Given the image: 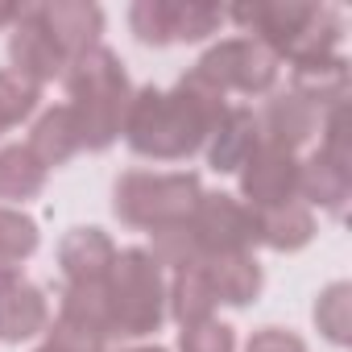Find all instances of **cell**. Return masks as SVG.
Listing matches in <instances>:
<instances>
[{
	"label": "cell",
	"mask_w": 352,
	"mask_h": 352,
	"mask_svg": "<svg viewBox=\"0 0 352 352\" xmlns=\"http://www.w3.org/2000/svg\"><path fill=\"white\" fill-rule=\"evenodd\" d=\"M216 290L208 278V261H191L183 270H174L166 282V315L179 327H195L204 319H216Z\"/></svg>",
	"instance_id": "5bb4252c"
},
{
	"label": "cell",
	"mask_w": 352,
	"mask_h": 352,
	"mask_svg": "<svg viewBox=\"0 0 352 352\" xmlns=\"http://www.w3.org/2000/svg\"><path fill=\"white\" fill-rule=\"evenodd\" d=\"M224 100L228 96H220L216 87H208L204 79H195L191 71L174 83L170 91H162L153 83L133 87V100L124 108L120 137L141 157H153V162H187L191 153H199L208 145V133L228 112Z\"/></svg>",
	"instance_id": "6da1fadb"
},
{
	"label": "cell",
	"mask_w": 352,
	"mask_h": 352,
	"mask_svg": "<svg viewBox=\"0 0 352 352\" xmlns=\"http://www.w3.org/2000/svg\"><path fill=\"white\" fill-rule=\"evenodd\" d=\"M208 278H212L216 302H228V307H249V302L261 294V286H265L261 261H257L253 253L208 257Z\"/></svg>",
	"instance_id": "e0dca14e"
},
{
	"label": "cell",
	"mask_w": 352,
	"mask_h": 352,
	"mask_svg": "<svg viewBox=\"0 0 352 352\" xmlns=\"http://www.w3.org/2000/svg\"><path fill=\"white\" fill-rule=\"evenodd\" d=\"M46 344H50L54 352H108V340H104V336H96V331H87V327H75V323H67V319H54V323L46 327Z\"/></svg>",
	"instance_id": "f1b7e54d"
},
{
	"label": "cell",
	"mask_w": 352,
	"mask_h": 352,
	"mask_svg": "<svg viewBox=\"0 0 352 352\" xmlns=\"http://www.w3.org/2000/svg\"><path fill=\"white\" fill-rule=\"evenodd\" d=\"M290 91H298L319 116L336 104L348 100V58L344 54H331V58H319V63H302L294 67V83Z\"/></svg>",
	"instance_id": "d6986e66"
},
{
	"label": "cell",
	"mask_w": 352,
	"mask_h": 352,
	"mask_svg": "<svg viewBox=\"0 0 352 352\" xmlns=\"http://www.w3.org/2000/svg\"><path fill=\"white\" fill-rule=\"evenodd\" d=\"M116 261V245L104 228H71L58 241V270L67 286H91L104 282Z\"/></svg>",
	"instance_id": "8fae6325"
},
{
	"label": "cell",
	"mask_w": 352,
	"mask_h": 352,
	"mask_svg": "<svg viewBox=\"0 0 352 352\" xmlns=\"http://www.w3.org/2000/svg\"><path fill=\"white\" fill-rule=\"evenodd\" d=\"M42 228L21 208H0V265H21L38 253Z\"/></svg>",
	"instance_id": "cb8c5ba5"
},
{
	"label": "cell",
	"mask_w": 352,
	"mask_h": 352,
	"mask_svg": "<svg viewBox=\"0 0 352 352\" xmlns=\"http://www.w3.org/2000/svg\"><path fill=\"white\" fill-rule=\"evenodd\" d=\"M179 352H236V331L220 319H204L179 331Z\"/></svg>",
	"instance_id": "83f0119b"
},
{
	"label": "cell",
	"mask_w": 352,
	"mask_h": 352,
	"mask_svg": "<svg viewBox=\"0 0 352 352\" xmlns=\"http://www.w3.org/2000/svg\"><path fill=\"white\" fill-rule=\"evenodd\" d=\"M17 17H21V5H0V30H5V25L13 30V21H17Z\"/></svg>",
	"instance_id": "4dcf8cb0"
},
{
	"label": "cell",
	"mask_w": 352,
	"mask_h": 352,
	"mask_svg": "<svg viewBox=\"0 0 352 352\" xmlns=\"http://www.w3.org/2000/svg\"><path fill=\"white\" fill-rule=\"evenodd\" d=\"M199 257H224V253H253L257 249V212L245 208L236 195L204 191L191 224H187Z\"/></svg>",
	"instance_id": "8992f818"
},
{
	"label": "cell",
	"mask_w": 352,
	"mask_h": 352,
	"mask_svg": "<svg viewBox=\"0 0 352 352\" xmlns=\"http://www.w3.org/2000/svg\"><path fill=\"white\" fill-rule=\"evenodd\" d=\"M63 83H67V96H71L67 108L75 116L79 145L91 149V153H104L120 137L124 108L133 100V83H129V71H124L120 54L100 42L87 54L67 63Z\"/></svg>",
	"instance_id": "7a4b0ae2"
},
{
	"label": "cell",
	"mask_w": 352,
	"mask_h": 352,
	"mask_svg": "<svg viewBox=\"0 0 352 352\" xmlns=\"http://www.w3.org/2000/svg\"><path fill=\"white\" fill-rule=\"evenodd\" d=\"M25 149L42 162V170H46V174H50V170H58V166H67V162L83 149V145H79V129H75L71 108H67V104L46 108V112L34 120Z\"/></svg>",
	"instance_id": "2e32d148"
},
{
	"label": "cell",
	"mask_w": 352,
	"mask_h": 352,
	"mask_svg": "<svg viewBox=\"0 0 352 352\" xmlns=\"http://www.w3.org/2000/svg\"><path fill=\"white\" fill-rule=\"evenodd\" d=\"M224 25V9L212 0H170V42H204Z\"/></svg>",
	"instance_id": "603a6c76"
},
{
	"label": "cell",
	"mask_w": 352,
	"mask_h": 352,
	"mask_svg": "<svg viewBox=\"0 0 352 352\" xmlns=\"http://www.w3.org/2000/svg\"><path fill=\"white\" fill-rule=\"evenodd\" d=\"M315 241V212L307 204H282L270 212H257V245L274 253H298Z\"/></svg>",
	"instance_id": "ac0fdd59"
},
{
	"label": "cell",
	"mask_w": 352,
	"mask_h": 352,
	"mask_svg": "<svg viewBox=\"0 0 352 352\" xmlns=\"http://www.w3.org/2000/svg\"><path fill=\"white\" fill-rule=\"evenodd\" d=\"M319 129V112L298 96V91H270L261 116H257V133H261V145H274V149H286V153H298Z\"/></svg>",
	"instance_id": "30bf717a"
},
{
	"label": "cell",
	"mask_w": 352,
	"mask_h": 352,
	"mask_svg": "<svg viewBox=\"0 0 352 352\" xmlns=\"http://www.w3.org/2000/svg\"><path fill=\"white\" fill-rule=\"evenodd\" d=\"M348 199H352V170L327 162L323 153L298 162V204L319 208L327 216H344Z\"/></svg>",
	"instance_id": "9a60e30c"
},
{
	"label": "cell",
	"mask_w": 352,
	"mask_h": 352,
	"mask_svg": "<svg viewBox=\"0 0 352 352\" xmlns=\"http://www.w3.org/2000/svg\"><path fill=\"white\" fill-rule=\"evenodd\" d=\"M5 129H13V124H9V120H5V112H0V133H5Z\"/></svg>",
	"instance_id": "d6a6232c"
},
{
	"label": "cell",
	"mask_w": 352,
	"mask_h": 352,
	"mask_svg": "<svg viewBox=\"0 0 352 352\" xmlns=\"http://www.w3.org/2000/svg\"><path fill=\"white\" fill-rule=\"evenodd\" d=\"M42 21L54 34L67 63L100 46V34H104V9L91 5V0H50V5H42Z\"/></svg>",
	"instance_id": "7c38bea8"
},
{
	"label": "cell",
	"mask_w": 352,
	"mask_h": 352,
	"mask_svg": "<svg viewBox=\"0 0 352 352\" xmlns=\"http://www.w3.org/2000/svg\"><path fill=\"white\" fill-rule=\"evenodd\" d=\"M315 153H323L327 162L352 170V112H348V100L319 116V149Z\"/></svg>",
	"instance_id": "d4e9b609"
},
{
	"label": "cell",
	"mask_w": 352,
	"mask_h": 352,
	"mask_svg": "<svg viewBox=\"0 0 352 352\" xmlns=\"http://www.w3.org/2000/svg\"><path fill=\"white\" fill-rule=\"evenodd\" d=\"M257 145H261V133H257L253 108H228L208 133V166L216 174H236Z\"/></svg>",
	"instance_id": "4fadbf2b"
},
{
	"label": "cell",
	"mask_w": 352,
	"mask_h": 352,
	"mask_svg": "<svg viewBox=\"0 0 352 352\" xmlns=\"http://www.w3.org/2000/svg\"><path fill=\"white\" fill-rule=\"evenodd\" d=\"M54 319H67V323H75V327H87V331L112 340L104 282H91V286H63V298H58V315H54Z\"/></svg>",
	"instance_id": "44dd1931"
},
{
	"label": "cell",
	"mask_w": 352,
	"mask_h": 352,
	"mask_svg": "<svg viewBox=\"0 0 352 352\" xmlns=\"http://www.w3.org/2000/svg\"><path fill=\"white\" fill-rule=\"evenodd\" d=\"M38 100H42V83L17 75L13 67L0 71V112H5L9 124H21L38 112Z\"/></svg>",
	"instance_id": "484cf974"
},
{
	"label": "cell",
	"mask_w": 352,
	"mask_h": 352,
	"mask_svg": "<svg viewBox=\"0 0 352 352\" xmlns=\"http://www.w3.org/2000/svg\"><path fill=\"white\" fill-rule=\"evenodd\" d=\"M315 327L336 348H344L352 340V286L348 282H331V286L319 290V298H315Z\"/></svg>",
	"instance_id": "7402d4cb"
},
{
	"label": "cell",
	"mask_w": 352,
	"mask_h": 352,
	"mask_svg": "<svg viewBox=\"0 0 352 352\" xmlns=\"http://www.w3.org/2000/svg\"><path fill=\"white\" fill-rule=\"evenodd\" d=\"M104 294L112 336L145 340L166 323V270L149 257V249H116Z\"/></svg>",
	"instance_id": "277c9868"
},
{
	"label": "cell",
	"mask_w": 352,
	"mask_h": 352,
	"mask_svg": "<svg viewBox=\"0 0 352 352\" xmlns=\"http://www.w3.org/2000/svg\"><path fill=\"white\" fill-rule=\"evenodd\" d=\"M42 187H46L42 162L25 145H0V199L25 204V199L42 195Z\"/></svg>",
	"instance_id": "ffe728a7"
},
{
	"label": "cell",
	"mask_w": 352,
	"mask_h": 352,
	"mask_svg": "<svg viewBox=\"0 0 352 352\" xmlns=\"http://www.w3.org/2000/svg\"><path fill=\"white\" fill-rule=\"evenodd\" d=\"M199 199H204V183L195 170H166V174L129 170L112 187V212L120 216V224L141 228L149 236L191 224Z\"/></svg>",
	"instance_id": "3957f363"
},
{
	"label": "cell",
	"mask_w": 352,
	"mask_h": 352,
	"mask_svg": "<svg viewBox=\"0 0 352 352\" xmlns=\"http://www.w3.org/2000/svg\"><path fill=\"white\" fill-rule=\"evenodd\" d=\"M9 63H13L17 75H25V79H34V83L63 79V71H67V54L58 50L54 34L46 30V21H42V5L21 9V17L13 21V30H9Z\"/></svg>",
	"instance_id": "ba28073f"
},
{
	"label": "cell",
	"mask_w": 352,
	"mask_h": 352,
	"mask_svg": "<svg viewBox=\"0 0 352 352\" xmlns=\"http://www.w3.org/2000/svg\"><path fill=\"white\" fill-rule=\"evenodd\" d=\"M245 352H307V340L286 331V327H261L249 336Z\"/></svg>",
	"instance_id": "f546056e"
},
{
	"label": "cell",
	"mask_w": 352,
	"mask_h": 352,
	"mask_svg": "<svg viewBox=\"0 0 352 352\" xmlns=\"http://www.w3.org/2000/svg\"><path fill=\"white\" fill-rule=\"evenodd\" d=\"M236 174H241V204L253 212H270L298 199V153L257 145Z\"/></svg>",
	"instance_id": "52a82bcc"
},
{
	"label": "cell",
	"mask_w": 352,
	"mask_h": 352,
	"mask_svg": "<svg viewBox=\"0 0 352 352\" xmlns=\"http://www.w3.org/2000/svg\"><path fill=\"white\" fill-rule=\"evenodd\" d=\"M129 30L145 46H170V0H137L129 9Z\"/></svg>",
	"instance_id": "4316f807"
},
{
	"label": "cell",
	"mask_w": 352,
	"mask_h": 352,
	"mask_svg": "<svg viewBox=\"0 0 352 352\" xmlns=\"http://www.w3.org/2000/svg\"><path fill=\"white\" fill-rule=\"evenodd\" d=\"M120 352H166L162 344H137V348H120Z\"/></svg>",
	"instance_id": "1f68e13d"
},
{
	"label": "cell",
	"mask_w": 352,
	"mask_h": 352,
	"mask_svg": "<svg viewBox=\"0 0 352 352\" xmlns=\"http://www.w3.org/2000/svg\"><path fill=\"white\" fill-rule=\"evenodd\" d=\"M50 327V302L17 265H0V340L21 344Z\"/></svg>",
	"instance_id": "9c48e42d"
},
{
	"label": "cell",
	"mask_w": 352,
	"mask_h": 352,
	"mask_svg": "<svg viewBox=\"0 0 352 352\" xmlns=\"http://www.w3.org/2000/svg\"><path fill=\"white\" fill-rule=\"evenodd\" d=\"M34 352H54V348H50V344H42V348H34Z\"/></svg>",
	"instance_id": "836d02e7"
},
{
	"label": "cell",
	"mask_w": 352,
	"mask_h": 352,
	"mask_svg": "<svg viewBox=\"0 0 352 352\" xmlns=\"http://www.w3.org/2000/svg\"><path fill=\"white\" fill-rule=\"evenodd\" d=\"M195 79H204L208 87H216L220 96L241 91V96H270L278 87L282 63L270 46H261L257 38H220L216 46H208L199 54V63L191 67Z\"/></svg>",
	"instance_id": "5b68a950"
}]
</instances>
